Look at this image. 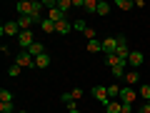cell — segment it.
Listing matches in <instances>:
<instances>
[{
  "mask_svg": "<svg viewBox=\"0 0 150 113\" xmlns=\"http://www.w3.org/2000/svg\"><path fill=\"white\" fill-rule=\"evenodd\" d=\"M28 53H30L33 58H38V55H43V53H45V45H43V43H38V40H35V43H33L30 48H28Z\"/></svg>",
  "mask_w": 150,
  "mask_h": 113,
  "instance_id": "4fadbf2b",
  "label": "cell"
},
{
  "mask_svg": "<svg viewBox=\"0 0 150 113\" xmlns=\"http://www.w3.org/2000/svg\"><path fill=\"white\" fill-rule=\"evenodd\" d=\"M45 8H48V15H45V18H48V20H53L55 25H58L60 20H65V13L60 10V8H55V0H50V3H45Z\"/></svg>",
  "mask_w": 150,
  "mask_h": 113,
  "instance_id": "6da1fadb",
  "label": "cell"
},
{
  "mask_svg": "<svg viewBox=\"0 0 150 113\" xmlns=\"http://www.w3.org/2000/svg\"><path fill=\"white\" fill-rule=\"evenodd\" d=\"M20 25H18V20H10V23H3V28H0V35H20Z\"/></svg>",
  "mask_w": 150,
  "mask_h": 113,
  "instance_id": "52a82bcc",
  "label": "cell"
},
{
  "mask_svg": "<svg viewBox=\"0 0 150 113\" xmlns=\"http://www.w3.org/2000/svg\"><path fill=\"white\" fill-rule=\"evenodd\" d=\"M108 13H110V3H105V0H100V5H98V15L105 18Z\"/></svg>",
  "mask_w": 150,
  "mask_h": 113,
  "instance_id": "603a6c76",
  "label": "cell"
},
{
  "mask_svg": "<svg viewBox=\"0 0 150 113\" xmlns=\"http://www.w3.org/2000/svg\"><path fill=\"white\" fill-rule=\"evenodd\" d=\"M0 103H13V93L8 91V88H3V91H0Z\"/></svg>",
  "mask_w": 150,
  "mask_h": 113,
  "instance_id": "d4e9b609",
  "label": "cell"
},
{
  "mask_svg": "<svg viewBox=\"0 0 150 113\" xmlns=\"http://www.w3.org/2000/svg\"><path fill=\"white\" fill-rule=\"evenodd\" d=\"M85 48H88V53H100V50H103V40H100V38H98V40H88Z\"/></svg>",
  "mask_w": 150,
  "mask_h": 113,
  "instance_id": "2e32d148",
  "label": "cell"
},
{
  "mask_svg": "<svg viewBox=\"0 0 150 113\" xmlns=\"http://www.w3.org/2000/svg\"><path fill=\"white\" fill-rule=\"evenodd\" d=\"M105 60H108V65H110V68H115V65H120V63H123V60H120V58H118V55H115V53L105 55Z\"/></svg>",
  "mask_w": 150,
  "mask_h": 113,
  "instance_id": "cb8c5ba5",
  "label": "cell"
},
{
  "mask_svg": "<svg viewBox=\"0 0 150 113\" xmlns=\"http://www.w3.org/2000/svg\"><path fill=\"white\" fill-rule=\"evenodd\" d=\"M115 5H118L120 10H133L135 3H133V0H115Z\"/></svg>",
  "mask_w": 150,
  "mask_h": 113,
  "instance_id": "44dd1931",
  "label": "cell"
},
{
  "mask_svg": "<svg viewBox=\"0 0 150 113\" xmlns=\"http://www.w3.org/2000/svg\"><path fill=\"white\" fill-rule=\"evenodd\" d=\"M70 30H73V25H70L68 20H60L58 25H55V33H58V35H68Z\"/></svg>",
  "mask_w": 150,
  "mask_h": 113,
  "instance_id": "9a60e30c",
  "label": "cell"
},
{
  "mask_svg": "<svg viewBox=\"0 0 150 113\" xmlns=\"http://www.w3.org/2000/svg\"><path fill=\"white\" fill-rule=\"evenodd\" d=\"M18 113H28V111H18Z\"/></svg>",
  "mask_w": 150,
  "mask_h": 113,
  "instance_id": "836d02e7",
  "label": "cell"
},
{
  "mask_svg": "<svg viewBox=\"0 0 150 113\" xmlns=\"http://www.w3.org/2000/svg\"><path fill=\"white\" fill-rule=\"evenodd\" d=\"M18 25L20 30H30V25H38V20L33 15H18Z\"/></svg>",
  "mask_w": 150,
  "mask_h": 113,
  "instance_id": "30bf717a",
  "label": "cell"
},
{
  "mask_svg": "<svg viewBox=\"0 0 150 113\" xmlns=\"http://www.w3.org/2000/svg\"><path fill=\"white\" fill-rule=\"evenodd\" d=\"M60 101H63L65 106H73V103H75V98H73V93H70V91H65L63 96H60Z\"/></svg>",
  "mask_w": 150,
  "mask_h": 113,
  "instance_id": "484cf974",
  "label": "cell"
},
{
  "mask_svg": "<svg viewBox=\"0 0 150 113\" xmlns=\"http://www.w3.org/2000/svg\"><path fill=\"white\" fill-rule=\"evenodd\" d=\"M138 88H130V86H123V91H120V101L123 103H135L138 101Z\"/></svg>",
  "mask_w": 150,
  "mask_h": 113,
  "instance_id": "8992f818",
  "label": "cell"
},
{
  "mask_svg": "<svg viewBox=\"0 0 150 113\" xmlns=\"http://www.w3.org/2000/svg\"><path fill=\"white\" fill-rule=\"evenodd\" d=\"M98 5H100V0H85L83 10H85V13H98Z\"/></svg>",
  "mask_w": 150,
  "mask_h": 113,
  "instance_id": "d6986e66",
  "label": "cell"
},
{
  "mask_svg": "<svg viewBox=\"0 0 150 113\" xmlns=\"http://www.w3.org/2000/svg\"><path fill=\"white\" fill-rule=\"evenodd\" d=\"M0 113H15V106L13 103H0Z\"/></svg>",
  "mask_w": 150,
  "mask_h": 113,
  "instance_id": "f1b7e54d",
  "label": "cell"
},
{
  "mask_svg": "<svg viewBox=\"0 0 150 113\" xmlns=\"http://www.w3.org/2000/svg\"><path fill=\"white\" fill-rule=\"evenodd\" d=\"M83 35H85L88 40H98V33H95V28H90V25H88V30L83 33Z\"/></svg>",
  "mask_w": 150,
  "mask_h": 113,
  "instance_id": "f546056e",
  "label": "cell"
},
{
  "mask_svg": "<svg viewBox=\"0 0 150 113\" xmlns=\"http://www.w3.org/2000/svg\"><path fill=\"white\" fill-rule=\"evenodd\" d=\"M70 93H73V98H75V101H80V98L85 96V91H83V88H73Z\"/></svg>",
  "mask_w": 150,
  "mask_h": 113,
  "instance_id": "4dcf8cb0",
  "label": "cell"
},
{
  "mask_svg": "<svg viewBox=\"0 0 150 113\" xmlns=\"http://www.w3.org/2000/svg\"><path fill=\"white\" fill-rule=\"evenodd\" d=\"M73 30L85 33V30H88V23H85V20H75V23H73Z\"/></svg>",
  "mask_w": 150,
  "mask_h": 113,
  "instance_id": "4316f807",
  "label": "cell"
},
{
  "mask_svg": "<svg viewBox=\"0 0 150 113\" xmlns=\"http://www.w3.org/2000/svg\"><path fill=\"white\" fill-rule=\"evenodd\" d=\"M15 63L20 65V68H35V58H33L28 50H20V53L15 55Z\"/></svg>",
  "mask_w": 150,
  "mask_h": 113,
  "instance_id": "3957f363",
  "label": "cell"
},
{
  "mask_svg": "<svg viewBox=\"0 0 150 113\" xmlns=\"http://www.w3.org/2000/svg\"><path fill=\"white\" fill-rule=\"evenodd\" d=\"M20 70H23L20 65H18V63H13L10 68H8V75H10V78H18V75H20Z\"/></svg>",
  "mask_w": 150,
  "mask_h": 113,
  "instance_id": "83f0119b",
  "label": "cell"
},
{
  "mask_svg": "<svg viewBox=\"0 0 150 113\" xmlns=\"http://www.w3.org/2000/svg\"><path fill=\"white\" fill-rule=\"evenodd\" d=\"M118 50H115V55H118L120 60H128V55H130V48H128V40H125V35L123 33H118Z\"/></svg>",
  "mask_w": 150,
  "mask_h": 113,
  "instance_id": "5b68a950",
  "label": "cell"
},
{
  "mask_svg": "<svg viewBox=\"0 0 150 113\" xmlns=\"http://www.w3.org/2000/svg\"><path fill=\"white\" fill-rule=\"evenodd\" d=\"M143 60H145V55L140 53V50H130V55H128V65H133V70H138L140 65H143Z\"/></svg>",
  "mask_w": 150,
  "mask_h": 113,
  "instance_id": "9c48e42d",
  "label": "cell"
},
{
  "mask_svg": "<svg viewBox=\"0 0 150 113\" xmlns=\"http://www.w3.org/2000/svg\"><path fill=\"white\" fill-rule=\"evenodd\" d=\"M125 86H130V88L140 86V73L138 70H128V73H125Z\"/></svg>",
  "mask_w": 150,
  "mask_h": 113,
  "instance_id": "8fae6325",
  "label": "cell"
},
{
  "mask_svg": "<svg viewBox=\"0 0 150 113\" xmlns=\"http://www.w3.org/2000/svg\"><path fill=\"white\" fill-rule=\"evenodd\" d=\"M40 30H43L45 35H53V33H55V23L48 20V18H43V23H40Z\"/></svg>",
  "mask_w": 150,
  "mask_h": 113,
  "instance_id": "5bb4252c",
  "label": "cell"
},
{
  "mask_svg": "<svg viewBox=\"0 0 150 113\" xmlns=\"http://www.w3.org/2000/svg\"><path fill=\"white\" fill-rule=\"evenodd\" d=\"M135 111H138V113H150V103H143V106L135 108Z\"/></svg>",
  "mask_w": 150,
  "mask_h": 113,
  "instance_id": "1f68e13d",
  "label": "cell"
},
{
  "mask_svg": "<svg viewBox=\"0 0 150 113\" xmlns=\"http://www.w3.org/2000/svg\"><path fill=\"white\" fill-rule=\"evenodd\" d=\"M68 113H83V111H80V108H78V106L73 103V106H68Z\"/></svg>",
  "mask_w": 150,
  "mask_h": 113,
  "instance_id": "d6a6232c",
  "label": "cell"
},
{
  "mask_svg": "<svg viewBox=\"0 0 150 113\" xmlns=\"http://www.w3.org/2000/svg\"><path fill=\"white\" fill-rule=\"evenodd\" d=\"M120 91H123V86H118V83H112V86H108V96H110V98H115V96L120 98Z\"/></svg>",
  "mask_w": 150,
  "mask_h": 113,
  "instance_id": "7402d4cb",
  "label": "cell"
},
{
  "mask_svg": "<svg viewBox=\"0 0 150 113\" xmlns=\"http://www.w3.org/2000/svg\"><path fill=\"white\" fill-rule=\"evenodd\" d=\"M33 43H35V35H33V30H23L20 35H18V45H20L23 50H28Z\"/></svg>",
  "mask_w": 150,
  "mask_h": 113,
  "instance_id": "ba28073f",
  "label": "cell"
},
{
  "mask_svg": "<svg viewBox=\"0 0 150 113\" xmlns=\"http://www.w3.org/2000/svg\"><path fill=\"white\" fill-rule=\"evenodd\" d=\"M138 96H140L143 103H150V86H148V83H140V86H138Z\"/></svg>",
  "mask_w": 150,
  "mask_h": 113,
  "instance_id": "7c38bea8",
  "label": "cell"
},
{
  "mask_svg": "<svg viewBox=\"0 0 150 113\" xmlns=\"http://www.w3.org/2000/svg\"><path fill=\"white\" fill-rule=\"evenodd\" d=\"M55 8H60V10L68 15V10L73 8V0H55Z\"/></svg>",
  "mask_w": 150,
  "mask_h": 113,
  "instance_id": "ffe728a7",
  "label": "cell"
},
{
  "mask_svg": "<svg viewBox=\"0 0 150 113\" xmlns=\"http://www.w3.org/2000/svg\"><path fill=\"white\" fill-rule=\"evenodd\" d=\"M118 35H108V38H103V53L105 55H110V53H115L118 50Z\"/></svg>",
  "mask_w": 150,
  "mask_h": 113,
  "instance_id": "277c9868",
  "label": "cell"
},
{
  "mask_svg": "<svg viewBox=\"0 0 150 113\" xmlns=\"http://www.w3.org/2000/svg\"><path fill=\"white\" fill-rule=\"evenodd\" d=\"M103 113H108V111H103Z\"/></svg>",
  "mask_w": 150,
  "mask_h": 113,
  "instance_id": "e575fe53",
  "label": "cell"
},
{
  "mask_svg": "<svg viewBox=\"0 0 150 113\" xmlns=\"http://www.w3.org/2000/svg\"><path fill=\"white\" fill-rule=\"evenodd\" d=\"M48 65H50V55L48 53H43V55L35 58V68H48Z\"/></svg>",
  "mask_w": 150,
  "mask_h": 113,
  "instance_id": "ac0fdd59",
  "label": "cell"
},
{
  "mask_svg": "<svg viewBox=\"0 0 150 113\" xmlns=\"http://www.w3.org/2000/svg\"><path fill=\"white\" fill-rule=\"evenodd\" d=\"M105 111L108 113H123V101H110L105 106Z\"/></svg>",
  "mask_w": 150,
  "mask_h": 113,
  "instance_id": "e0dca14e",
  "label": "cell"
},
{
  "mask_svg": "<svg viewBox=\"0 0 150 113\" xmlns=\"http://www.w3.org/2000/svg\"><path fill=\"white\" fill-rule=\"evenodd\" d=\"M90 93H93V98H95V101H98V103H100V106H103V108H105V106H108V103H110V101H112V98H110V96H108V86H95V88H93V91H90Z\"/></svg>",
  "mask_w": 150,
  "mask_h": 113,
  "instance_id": "7a4b0ae2",
  "label": "cell"
}]
</instances>
